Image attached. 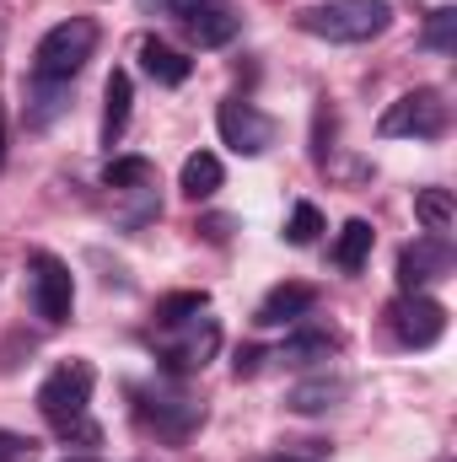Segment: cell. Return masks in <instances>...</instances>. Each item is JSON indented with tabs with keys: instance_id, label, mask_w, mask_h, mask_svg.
Instances as JSON below:
<instances>
[{
	"instance_id": "obj_1",
	"label": "cell",
	"mask_w": 457,
	"mask_h": 462,
	"mask_svg": "<svg viewBox=\"0 0 457 462\" xmlns=\"http://www.w3.org/2000/svg\"><path fill=\"white\" fill-rule=\"evenodd\" d=\"M92 382H98V371L87 360H65L38 387V414L49 420V430L65 447H103V430L92 420Z\"/></svg>"
},
{
	"instance_id": "obj_2",
	"label": "cell",
	"mask_w": 457,
	"mask_h": 462,
	"mask_svg": "<svg viewBox=\"0 0 457 462\" xmlns=\"http://www.w3.org/2000/svg\"><path fill=\"white\" fill-rule=\"evenodd\" d=\"M393 22V5L387 0H323V5H307L296 11V27L323 38V43H366V38H382Z\"/></svg>"
},
{
	"instance_id": "obj_3",
	"label": "cell",
	"mask_w": 457,
	"mask_h": 462,
	"mask_svg": "<svg viewBox=\"0 0 457 462\" xmlns=\"http://www.w3.org/2000/svg\"><path fill=\"white\" fill-rule=\"evenodd\" d=\"M92 49H98V22L92 16H70V22L49 27L33 49V81H65L70 87V76L92 60Z\"/></svg>"
},
{
	"instance_id": "obj_4",
	"label": "cell",
	"mask_w": 457,
	"mask_h": 462,
	"mask_svg": "<svg viewBox=\"0 0 457 462\" xmlns=\"http://www.w3.org/2000/svg\"><path fill=\"white\" fill-rule=\"evenodd\" d=\"M129 398H135V420L151 436L173 441V447H183L205 425V403H194L189 393H173V387H129Z\"/></svg>"
},
{
	"instance_id": "obj_5",
	"label": "cell",
	"mask_w": 457,
	"mask_h": 462,
	"mask_svg": "<svg viewBox=\"0 0 457 462\" xmlns=\"http://www.w3.org/2000/svg\"><path fill=\"white\" fill-rule=\"evenodd\" d=\"M27 301H33V312H38L49 328L70 323V312H76V280H70V263L54 258V253H27Z\"/></svg>"
},
{
	"instance_id": "obj_6",
	"label": "cell",
	"mask_w": 457,
	"mask_h": 462,
	"mask_svg": "<svg viewBox=\"0 0 457 462\" xmlns=\"http://www.w3.org/2000/svg\"><path fill=\"white\" fill-rule=\"evenodd\" d=\"M221 349V328H216V318H189V323H178V328H162V339H156V365L167 371V376H194V371H205L210 365V355Z\"/></svg>"
},
{
	"instance_id": "obj_7",
	"label": "cell",
	"mask_w": 457,
	"mask_h": 462,
	"mask_svg": "<svg viewBox=\"0 0 457 462\" xmlns=\"http://www.w3.org/2000/svg\"><path fill=\"white\" fill-rule=\"evenodd\" d=\"M377 134L382 140H436L447 134V103L436 87H415L404 92L398 103H387V114L377 118Z\"/></svg>"
},
{
	"instance_id": "obj_8",
	"label": "cell",
	"mask_w": 457,
	"mask_h": 462,
	"mask_svg": "<svg viewBox=\"0 0 457 462\" xmlns=\"http://www.w3.org/2000/svg\"><path fill=\"white\" fill-rule=\"evenodd\" d=\"M387 328L404 349H431L447 334V307L425 291H398V301H387Z\"/></svg>"
},
{
	"instance_id": "obj_9",
	"label": "cell",
	"mask_w": 457,
	"mask_h": 462,
	"mask_svg": "<svg viewBox=\"0 0 457 462\" xmlns=\"http://www.w3.org/2000/svg\"><path fill=\"white\" fill-rule=\"evenodd\" d=\"M452 242L442 231H425L415 236L404 253H398V291H425L431 280H447L452 274Z\"/></svg>"
},
{
	"instance_id": "obj_10",
	"label": "cell",
	"mask_w": 457,
	"mask_h": 462,
	"mask_svg": "<svg viewBox=\"0 0 457 462\" xmlns=\"http://www.w3.org/2000/svg\"><path fill=\"white\" fill-rule=\"evenodd\" d=\"M216 129H221V140H227L237 156H264V151L275 145V118L258 114V108L242 103V97H227V103H221Z\"/></svg>"
},
{
	"instance_id": "obj_11",
	"label": "cell",
	"mask_w": 457,
	"mask_h": 462,
	"mask_svg": "<svg viewBox=\"0 0 457 462\" xmlns=\"http://www.w3.org/2000/svg\"><path fill=\"white\" fill-rule=\"evenodd\" d=\"M312 307H318V291H312V285H275V291L258 301L253 323H258V328H280V323H296V318L312 312Z\"/></svg>"
},
{
	"instance_id": "obj_12",
	"label": "cell",
	"mask_w": 457,
	"mask_h": 462,
	"mask_svg": "<svg viewBox=\"0 0 457 462\" xmlns=\"http://www.w3.org/2000/svg\"><path fill=\"white\" fill-rule=\"evenodd\" d=\"M183 27H189V38L200 43V49H221L237 38V27H242V16L231 11L227 0H216V5H200L194 16H183Z\"/></svg>"
},
{
	"instance_id": "obj_13",
	"label": "cell",
	"mask_w": 457,
	"mask_h": 462,
	"mask_svg": "<svg viewBox=\"0 0 457 462\" xmlns=\"http://www.w3.org/2000/svg\"><path fill=\"white\" fill-rule=\"evenodd\" d=\"M129 103H135V81H129V70H114L108 87H103V145L108 151H114L118 140H124V129H129Z\"/></svg>"
},
{
	"instance_id": "obj_14",
	"label": "cell",
	"mask_w": 457,
	"mask_h": 462,
	"mask_svg": "<svg viewBox=\"0 0 457 462\" xmlns=\"http://www.w3.org/2000/svg\"><path fill=\"white\" fill-rule=\"evenodd\" d=\"M140 70L151 76V81H162V87H183L189 81V70H194V60H183L173 43H162V38H145L140 43Z\"/></svg>"
},
{
	"instance_id": "obj_15",
	"label": "cell",
	"mask_w": 457,
	"mask_h": 462,
	"mask_svg": "<svg viewBox=\"0 0 457 462\" xmlns=\"http://www.w3.org/2000/svg\"><path fill=\"white\" fill-rule=\"evenodd\" d=\"M344 393H350L344 376H312V382H296L285 403H291L296 414H329V409H340Z\"/></svg>"
},
{
	"instance_id": "obj_16",
	"label": "cell",
	"mask_w": 457,
	"mask_h": 462,
	"mask_svg": "<svg viewBox=\"0 0 457 462\" xmlns=\"http://www.w3.org/2000/svg\"><path fill=\"white\" fill-rule=\"evenodd\" d=\"M371 242H377V231H371V221H344L340 226V242H334V263H340L344 274H360L366 269V258H371Z\"/></svg>"
},
{
	"instance_id": "obj_17",
	"label": "cell",
	"mask_w": 457,
	"mask_h": 462,
	"mask_svg": "<svg viewBox=\"0 0 457 462\" xmlns=\"http://www.w3.org/2000/svg\"><path fill=\"white\" fill-rule=\"evenodd\" d=\"M221 156H210V151H194L189 162H183V178H178V189L189 194V199H210L216 189H221Z\"/></svg>"
},
{
	"instance_id": "obj_18",
	"label": "cell",
	"mask_w": 457,
	"mask_h": 462,
	"mask_svg": "<svg viewBox=\"0 0 457 462\" xmlns=\"http://www.w3.org/2000/svg\"><path fill=\"white\" fill-rule=\"evenodd\" d=\"M103 183L118 189V194H135V189H151V183H156V167H151L145 156H114V162L103 167Z\"/></svg>"
},
{
	"instance_id": "obj_19",
	"label": "cell",
	"mask_w": 457,
	"mask_h": 462,
	"mask_svg": "<svg viewBox=\"0 0 457 462\" xmlns=\"http://www.w3.org/2000/svg\"><path fill=\"white\" fill-rule=\"evenodd\" d=\"M415 216H420V226L425 231H452V221H457V205H452V194L447 189H420L415 194Z\"/></svg>"
},
{
	"instance_id": "obj_20",
	"label": "cell",
	"mask_w": 457,
	"mask_h": 462,
	"mask_svg": "<svg viewBox=\"0 0 457 462\" xmlns=\"http://www.w3.org/2000/svg\"><path fill=\"white\" fill-rule=\"evenodd\" d=\"M200 312H210V296H205V291L162 296V301H156V328H178V323H189V318H200Z\"/></svg>"
},
{
	"instance_id": "obj_21",
	"label": "cell",
	"mask_w": 457,
	"mask_h": 462,
	"mask_svg": "<svg viewBox=\"0 0 457 462\" xmlns=\"http://www.w3.org/2000/svg\"><path fill=\"white\" fill-rule=\"evenodd\" d=\"M334 349H340V334H296V339H285L280 360L285 365H312V360H329Z\"/></svg>"
},
{
	"instance_id": "obj_22",
	"label": "cell",
	"mask_w": 457,
	"mask_h": 462,
	"mask_svg": "<svg viewBox=\"0 0 457 462\" xmlns=\"http://www.w3.org/2000/svg\"><path fill=\"white\" fill-rule=\"evenodd\" d=\"M420 43H425L431 54H457V11H452V5H442V11H431V22H425V32H420Z\"/></svg>"
},
{
	"instance_id": "obj_23",
	"label": "cell",
	"mask_w": 457,
	"mask_h": 462,
	"mask_svg": "<svg viewBox=\"0 0 457 462\" xmlns=\"http://www.w3.org/2000/svg\"><path fill=\"white\" fill-rule=\"evenodd\" d=\"M60 87L65 81H33V114H27L33 129H43V124H54V118L65 114V92Z\"/></svg>"
},
{
	"instance_id": "obj_24",
	"label": "cell",
	"mask_w": 457,
	"mask_h": 462,
	"mask_svg": "<svg viewBox=\"0 0 457 462\" xmlns=\"http://www.w3.org/2000/svg\"><path fill=\"white\" fill-rule=\"evenodd\" d=\"M318 231H323V210L302 199V205L291 210V221H285V242H291V247H312V242H318Z\"/></svg>"
},
{
	"instance_id": "obj_25",
	"label": "cell",
	"mask_w": 457,
	"mask_h": 462,
	"mask_svg": "<svg viewBox=\"0 0 457 462\" xmlns=\"http://www.w3.org/2000/svg\"><path fill=\"white\" fill-rule=\"evenodd\" d=\"M0 462H33V441L16 430H0Z\"/></svg>"
},
{
	"instance_id": "obj_26",
	"label": "cell",
	"mask_w": 457,
	"mask_h": 462,
	"mask_svg": "<svg viewBox=\"0 0 457 462\" xmlns=\"http://www.w3.org/2000/svg\"><path fill=\"white\" fill-rule=\"evenodd\" d=\"M258 360H264V349H237V360H231L237 382H242V376H258Z\"/></svg>"
},
{
	"instance_id": "obj_27",
	"label": "cell",
	"mask_w": 457,
	"mask_h": 462,
	"mask_svg": "<svg viewBox=\"0 0 457 462\" xmlns=\"http://www.w3.org/2000/svg\"><path fill=\"white\" fill-rule=\"evenodd\" d=\"M151 5H162L167 16H178V22H183V16H194L200 5H216V0H151Z\"/></svg>"
},
{
	"instance_id": "obj_28",
	"label": "cell",
	"mask_w": 457,
	"mask_h": 462,
	"mask_svg": "<svg viewBox=\"0 0 457 462\" xmlns=\"http://www.w3.org/2000/svg\"><path fill=\"white\" fill-rule=\"evenodd\" d=\"M0 162H5V108H0Z\"/></svg>"
},
{
	"instance_id": "obj_29",
	"label": "cell",
	"mask_w": 457,
	"mask_h": 462,
	"mask_svg": "<svg viewBox=\"0 0 457 462\" xmlns=\"http://www.w3.org/2000/svg\"><path fill=\"white\" fill-rule=\"evenodd\" d=\"M269 462H312V457H291V452H285V457H269Z\"/></svg>"
},
{
	"instance_id": "obj_30",
	"label": "cell",
	"mask_w": 457,
	"mask_h": 462,
	"mask_svg": "<svg viewBox=\"0 0 457 462\" xmlns=\"http://www.w3.org/2000/svg\"><path fill=\"white\" fill-rule=\"evenodd\" d=\"M65 462H98V457H65Z\"/></svg>"
}]
</instances>
